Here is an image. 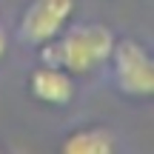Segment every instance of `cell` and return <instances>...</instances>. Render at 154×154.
Masks as SVG:
<instances>
[{
  "label": "cell",
  "instance_id": "6",
  "mask_svg": "<svg viewBox=\"0 0 154 154\" xmlns=\"http://www.w3.org/2000/svg\"><path fill=\"white\" fill-rule=\"evenodd\" d=\"M6 49H9V37H6V29L0 26V60H3V54H6Z\"/></svg>",
  "mask_w": 154,
  "mask_h": 154
},
{
  "label": "cell",
  "instance_id": "4",
  "mask_svg": "<svg viewBox=\"0 0 154 154\" xmlns=\"http://www.w3.org/2000/svg\"><path fill=\"white\" fill-rule=\"evenodd\" d=\"M29 94L43 106H69L74 100V74L40 60V66H34L29 74Z\"/></svg>",
  "mask_w": 154,
  "mask_h": 154
},
{
  "label": "cell",
  "instance_id": "1",
  "mask_svg": "<svg viewBox=\"0 0 154 154\" xmlns=\"http://www.w3.org/2000/svg\"><path fill=\"white\" fill-rule=\"evenodd\" d=\"M114 43L117 37L106 23L86 20V23H69L54 40L40 46L37 51L43 63H54V66L72 72L74 77H80L109 63Z\"/></svg>",
  "mask_w": 154,
  "mask_h": 154
},
{
  "label": "cell",
  "instance_id": "5",
  "mask_svg": "<svg viewBox=\"0 0 154 154\" xmlns=\"http://www.w3.org/2000/svg\"><path fill=\"white\" fill-rule=\"evenodd\" d=\"M120 140L109 126H80L63 137V154H114Z\"/></svg>",
  "mask_w": 154,
  "mask_h": 154
},
{
  "label": "cell",
  "instance_id": "2",
  "mask_svg": "<svg viewBox=\"0 0 154 154\" xmlns=\"http://www.w3.org/2000/svg\"><path fill=\"white\" fill-rule=\"evenodd\" d=\"M114 88L131 100H154V54L134 37H123L111 51Z\"/></svg>",
  "mask_w": 154,
  "mask_h": 154
},
{
  "label": "cell",
  "instance_id": "3",
  "mask_svg": "<svg viewBox=\"0 0 154 154\" xmlns=\"http://www.w3.org/2000/svg\"><path fill=\"white\" fill-rule=\"evenodd\" d=\"M77 0H29L17 23V40L40 49L74 20Z\"/></svg>",
  "mask_w": 154,
  "mask_h": 154
}]
</instances>
